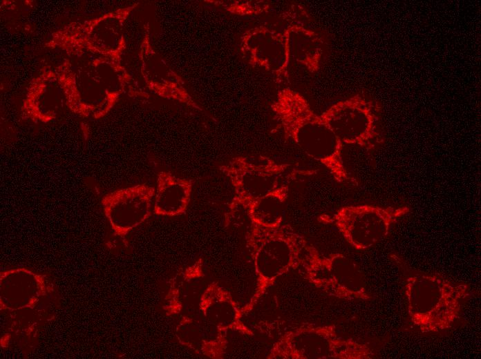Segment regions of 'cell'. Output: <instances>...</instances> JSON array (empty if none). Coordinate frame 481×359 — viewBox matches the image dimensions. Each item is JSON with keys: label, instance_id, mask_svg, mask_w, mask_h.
I'll return each instance as SVG.
<instances>
[{"label": "cell", "instance_id": "12", "mask_svg": "<svg viewBox=\"0 0 481 359\" xmlns=\"http://www.w3.org/2000/svg\"><path fill=\"white\" fill-rule=\"evenodd\" d=\"M179 318L175 335L180 345L209 358H224L228 345L227 332L209 322L200 312Z\"/></svg>", "mask_w": 481, "mask_h": 359}, {"label": "cell", "instance_id": "8", "mask_svg": "<svg viewBox=\"0 0 481 359\" xmlns=\"http://www.w3.org/2000/svg\"><path fill=\"white\" fill-rule=\"evenodd\" d=\"M381 113L377 101L357 93L333 104L320 116L343 144L371 150L384 141Z\"/></svg>", "mask_w": 481, "mask_h": 359}, {"label": "cell", "instance_id": "10", "mask_svg": "<svg viewBox=\"0 0 481 359\" xmlns=\"http://www.w3.org/2000/svg\"><path fill=\"white\" fill-rule=\"evenodd\" d=\"M243 49L250 60L270 72L276 82L290 79V56L283 30L260 27L244 38Z\"/></svg>", "mask_w": 481, "mask_h": 359}, {"label": "cell", "instance_id": "5", "mask_svg": "<svg viewBox=\"0 0 481 359\" xmlns=\"http://www.w3.org/2000/svg\"><path fill=\"white\" fill-rule=\"evenodd\" d=\"M301 266L308 282L330 297L346 300L372 298L359 264L343 253L323 254L308 243Z\"/></svg>", "mask_w": 481, "mask_h": 359}, {"label": "cell", "instance_id": "3", "mask_svg": "<svg viewBox=\"0 0 481 359\" xmlns=\"http://www.w3.org/2000/svg\"><path fill=\"white\" fill-rule=\"evenodd\" d=\"M246 247L253 260L256 282L254 293L241 310L252 311L281 275L301 266L308 244L289 224L265 227L251 222L245 233Z\"/></svg>", "mask_w": 481, "mask_h": 359}, {"label": "cell", "instance_id": "6", "mask_svg": "<svg viewBox=\"0 0 481 359\" xmlns=\"http://www.w3.org/2000/svg\"><path fill=\"white\" fill-rule=\"evenodd\" d=\"M411 211L406 206L347 205L317 220L334 226L355 249H368L386 238L393 226Z\"/></svg>", "mask_w": 481, "mask_h": 359}, {"label": "cell", "instance_id": "1", "mask_svg": "<svg viewBox=\"0 0 481 359\" xmlns=\"http://www.w3.org/2000/svg\"><path fill=\"white\" fill-rule=\"evenodd\" d=\"M271 110L285 139L323 166L336 182L357 184L345 165L343 144L302 94L290 88L279 90Z\"/></svg>", "mask_w": 481, "mask_h": 359}, {"label": "cell", "instance_id": "15", "mask_svg": "<svg viewBox=\"0 0 481 359\" xmlns=\"http://www.w3.org/2000/svg\"><path fill=\"white\" fill-rule=\"evenodd\" d=\"M194 181L160 171L157 176L153 213L157 215L177 216L185 213L191 200Z\"/></svg>", "mask_w": 481, "mask_h": 359}, {"label": "cell", "instance_id": "17", "mask_svg": "<svg viewBox=\"0 0 481 359\" xmlns=\"http://www.w3.org/2000/svg\"><path fill=\"white\" fill-rule=\"evenodd\" d=\"M290 184L286 182L251 203L246 208L250 222L265 227L281 225L290 195Z\"/></svg>", "mask_w": 481, "mask_h": 359}, {"label": "cell", "instance_id": "7", "mask_svg": "<svg viewBox=\"0 0 481 359\" xmlns=\"http://www.w3.org/2000/svg\"><path fill=\"white\" fill-rule=\"evenodd\" d=\"M231 184L234 197L230 210L245 209L258 198L288 182L292 165L264 155L236 156L219 167Z\"/></svg>", "mask_w": 481, "mask_h": 359}, {"label": "cell", "instance_id": "9", "mask_svg": "<svg viewBox=\"0 0 481 359\" xmlns=\"http://www.w3.org/2000/svg\"><path fill=\"white\" fill-rule=\"evenodd\" d=\"M155 188L140 184L105 195L101 204L115 234L122 239L151 215Z\"/></svg>", "mask_w": 481, "mask_h": 359}, {"label": "cell", "instance_id": "14", "mask_svg": "<svg viewBox=\"0 0 481 359\" xmlns=\"http://www.w3.org/2000/svg\"><path fill=\"white\" fill-rule=\"evenodd\" d=\"M46 280L41 275L25 269L1 274V309L13 311L33 309L47 294Z\"/></svg>", "mask_w": 481, "mask_h": 359}, {"label": "cell", "instance_id": "16", "mask_svg": "<svg viewBox=\"0 0 481 359\" xmlns=\"http://www.w3.org/2000/svg\"><path fill=\"white\" fill-rule=\"evenodd\" d=\"M290 59L314 74L319 71L323 56V41L314 30L300 23H291L283 30Z\"/></svg>", "mask_w": 481, "mask_h": 359}, {"label": "cell", "instance_id": "13", "mask_svg": "<svg viewBox=\"0 0 481 359\" xmlns=\"http://www.w3.org/2000/svg\"><path fill=\"white\" fill-rule=\"evenodd\" d=\"M199 310L209 322L220 331L254 335V332L242 321L244 314L231 293L216 282L207 284L200 298Z\"/></svg>", "mask_w": 481, "mask_h": 359}, {"label": "cell", "instance_id": "4", "mask_svg": "<svg viewBox=\"0 0 481 359\" xmlns=\"http://www.w3.org/2000/svg\"><path fill=\"white\" fill-rule=\"evenodd\" d=\"M368 345L341 336L334 324L303 322L272 345L268 359H372Z\"/></svg>", "mask_w": 481, "mask_h": 359}, {"label": "cell", "instance_id": "2", "mask_svg": "<svg viewBox=\"0 0 481 359\" xmlns=\"http://www.w3.org/2000/svg\"><path fill=\"white\" fill-rule=\"evenodd\" d=\"M404 275V295L408 318L422 333L451 329L460 318L471 296L470 286L440 273H430L399 262Z\"/></svg>", "mask_w": 481, "mask_h": 359}, {"label": "cell", "instance_id": "11", "mask_svg": "<svg viewBox=\"0 0 481 359\" xmlns=\"http://www.w3.org/2000/svg\"><path fill=\"white\" fill-rule=\"evenodd\" d=\"M207 284L201 258L179 269L169 280L164 298L166 315L180 317L199 313L200 298Z\"/></svg>", "mask_w": 481, "mask_h": 359}]
</instances>
